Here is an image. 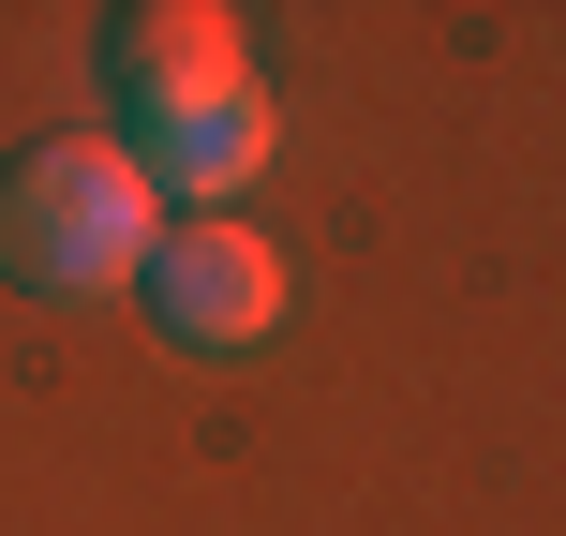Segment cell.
Wrapping results in <instances>:
<instances>
[{
  "label": "cell",
  "mask_w": 566,
  "mask_h": 536,
  "mask_svg": "<svg viewBox=\"0 0 566 536\" xmlns=\"http://www.w3.org/2000/svg\"><path fill=\"white\" fill-rule=\"evenodd\" d=\"M149 239H165V209H149L119 135H60V149H30L0 179V269L30 298H119L149 269Z\"/></svg>",
  "instance_id": "1"
},
{
  "label": "cell",
  "mask_w": 566,
  "mask_h": 536,
  "mask_svg": "<svg viewBox=\"0 0 566 536\" xmlns=\"http://www.w3.org/2000/svg\"><path fill=\"white\" fill-rule=\"evenodd\" d=\"M135 298L165 313V343H195V358H239V343H269V328H283V298H298V283H283V254L239 224V209H195V224H165V239H149Z\"/></svg>",
  "instance_id": "2"
},
{
  "label": "cell",
  "mask_w": 566,
  "mask_h": 536,
  "mask_svg": "<svg viewBox=\"0 0 566 536\" xmlns=\"http://www.w3.org/2000/svg\"><path fill=\"white\" fill-rule=\"evenodd\" d=\"M269 90H209V105H165V119H135V179H149V209L179 195V224L195 209H239L269 179Z\"/></svg>",
  "instance_id": "3"
},
{
  "label": "cell",
  "mask_w": 566,
  "mask_h": 536,
  "mask_svg": "<svg viewBox=\"0 0 566 536\" xmlns=\"http://www.w3.org/2000/svg\"><path fill=\"white\" fill-rule=\"evenodd\" d=\"M209 90H254V45H239L224 0H165V15H119V105L165 119V105H209Z\"/></svg>",
  "instance_id": "4"
}]
</instances>
